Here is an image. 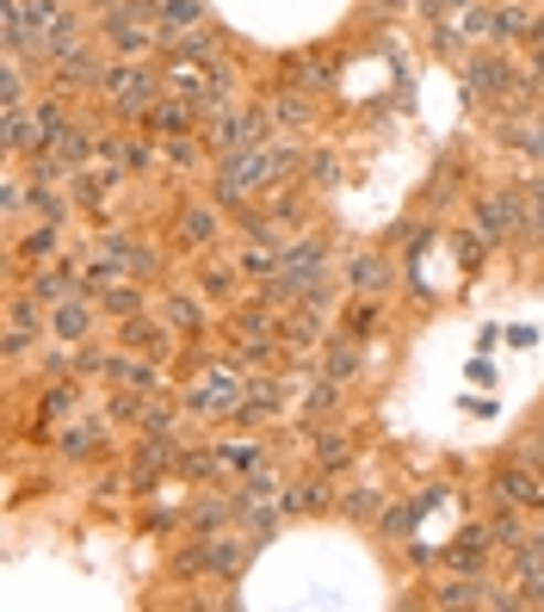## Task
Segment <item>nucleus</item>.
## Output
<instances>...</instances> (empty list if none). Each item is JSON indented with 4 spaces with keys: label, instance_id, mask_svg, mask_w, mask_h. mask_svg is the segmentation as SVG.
<instances>
[{
    "label": "nucleus",
    "instance_id": "f257e3e1",
    "mask_svg": "<svg viewBox=\"0 0 544 612\" xmlns=\"http://www.w3.org/2000/svg\"><path fill=\"white\" fill-rule=\"evenodd\" d=\"M273 180H279V168H273L266 149H235V155H223V168H217V204L248 211V198L260 186H273Z\"/></svg>",
    "mask_w": 544,
    "mask_h": 612
},
{
    "label": "nucleus",
    "instance_id": "f03ea898",
    "mask_svg": "<svg viewBox=\"0 0 544 612\" xmlns=\"http://www.w3.org/2000/svg\"><path fill=\"white\" fill-rule=\"evenodd\" d=\"M106 94H111V106H118V118H142V125H149V111L161 106V80L149 75V68L125 63L106 75Z\"/></svg>",
    "mask_w": 544,
    "mask_h": 612
},
{
    "label": "nucleus",
    "instance_id": "7ed1b4c3",
    "mask_svg": "<svg viewBox=\"0 0 544 612\" xmlns=\"http://www.w3.org/2000/svg\"><path fill=\"white\" fill-rule=\"evenodd\" d=\"M465 87L470 99H513V87H520V75H513L508 56H489V50H477V56H465Z\"/></svg>",
    "mask_w": 544,
    "mask_h": 612
},
{
    "label": "nucleus",
    "instance_id": "20e7f679",
    "mask_svg": "<svg viewBox=\"0 0 544 612\" xmlns=\"http://www.w3.org/2000/svg\"><path fill=\"white\" fill-rule=\"evenodd\" d=\"M495 488H501V502H513V507H538V514H544V476L532 471V464H508V471L495 476Z\"/></svg>",
    "mask_w": 544,
    "mask_h": 612
},
{
    "label": "nucleus",
    "instance_id": "39448f33",
    "mask_svg": "<svg viewBox=\"0 0 544 612\" xmlns=\"http://www.w3.org/2000/svg\"><path fill=\"white\" fill-rule=\"evenodd\" d=\"M520 223V198L513 192H495V198H477V229L489 236V248L495 241H508V229Z\"/></svg>",
    "mask_w": 544,
    "mask_h": 612
},
{
    "label": "nucleus",
    "instance_id": "423d86ee",
    "mask_svg": "<svg viewBox=\"0 0 544 612\" xmlns=\"http://www.w3.org/2000/svg\"><path fill=\"white\" fill-rule=\"evenodd\" d=\"M50 334L56 341H87L94 334V298H68L50 310Z\"/></svg>",
    "mask_w": 544,
    "mask_h": 612
},
{
    "label": "nucleus",
    "instance_id": "0eeeda50",
    "mask_svg": "<svg viewBox=\"0 0 544 612\" xmlns=\"http://www.w3.org/2000/svg\"><path fill=\"white\" fill-rule=\"evenodd\" d=\"M125 346H130V353H149V359H168L173 334L161 329V322H149V315H130V322H125Z\"/></svg>",
    "mask_w": 544,
    "mask_h": 612
},
{
    "label": "nucleus",
    "instance_id": "6e6552de",
    "mask_svg": "<svg viewBox=\"0 0 544 612\" xmlns=\"http://www.w3.org/2000/svg\"><path fill=\"white\" fill-rule=\"evenodd\" d=\"M25 291H32V298L44 303V310H56V303H68V298H87L75 272H38V279L25 284Z\"/></svg>",
    "mask_w": 544,
    "mask_h": 612
},
{
    "label": "nucleus",
    "instance_id": "1a4fd4ad",
    "mask_svg": "<svg viewBox=\"0 0 544 612\" xmlns=\"http://www.w3.org/2000/svg\"><path fill=\"white\" fill-rule=\"evenodd\" d=\"M359 372V341L353 334H334V341L322 346V377H334V384H346V377Z\"/></svg>",
    "mask_w": 544,
    "mask_h": 612
},
{
    "label": "nucleus",
    "instance_id": "9d476101",
    "mask_svg": "<svg viewBox=\"0 0 544 612\" xmlns=\"http://www.w3.org/2000/svg\"><path fill=\"white\" fill-rule=\"evenodd\" d=\"M439 606H501V594H489V581L477 576H458L439 588Z\"/></svg>",
    "mask_w": 544,
    "mask_h": 612
},
{
    "label": "nucleus",
    "instance_id": "9b49d317",
    "mask_svg": "<svg viewBox=\"0 0 544 612\" xmlns=\"http://www.w3.org/2000/svg\"><path fill=\"white\" fill-rule=\"evenodd\" d=\"M94 149H99V137H94V130H81V125H68L63 137L50 142V155L63 161V168H87V155H94Z\"/></svg>",
    "mask_w": 544,
    "mask_h": 612
},
{
    "label": "nucleus",
    "instance_id": "f8f14e48",
    "mask_svg": "<svg viewBox=\"0 0 544 612\" xmlns=\"http://www.w3.org/2000/svg\"><path fill=\"white\" fill-rule=\"evenodd\" d=\"M156 25H161V37H173V32H199V25H204V0H168Z\"/></svg>",
    "mask_w": 544,
    "mask_h": 612
},
{
    "label": "nucleus",
    "instance_id": "ddd939ff",
    "mask_svg": "<svg viewBox=\"0 0 544 612\" xmlns=\"http://www.w3.org/2000/svg\"><path fill=\"white\" fill-rule=\"evenodd\" d=\"M99 310H106V315H118V322L142 315V291H137V279H118V284H106V291H99Z\"/></svg>",
    "mask_w": 544,
    "mask_h": 612
},
{
    "label": "nucleus",
    "instance_id": "4468645a",
    "mask_svg": "<svg viewBox=\"0 0 544 612\" xmlns=\"http://www.w3.org/2000/svg\"><path fill=\"white\" fill-rule=\"evenodd\" d=\"M56 75H63V80H75V87H99V80H106L111 68L99 63L94 50H75V56H68V63H56Z\"/></svg>",
    "mask_w": 544,
    "mask_h": 612
},
{
    "label": "nucleus",
    "instance_id": "2eb2a0df",
    "mask_svg": "<svg viewBox=\"0 0 544 612\" xmlns=\"http://www.w3.org/2000/svg\"><path fill=\"white\" fill-rule=\"evenodd\" d=\"M346 284H353V291H384L390 267H384V260H372V254H359L353 267H346Z\"/></svg>",
    "mask_w": 544,
    "mask_h": 612
},
{
    "label": "nucleus",
    "instance_id": "dca6fc26",
    "mask_svg": "<svg viewBox=\"0 0 544 612\" xmlns=\"http://www.w3.org/2000/svg\"><path fill=\"white\" fill-rule=\"evenodd\" d=\"M56 248H63V236H56V223H44V217H38L32 236L19 241V254H25V260H56Z\"/></svg>",
    "mask_w": 544,
    "mask_h": 612
},
{
    "label": "nucleus",
    "instance_id": "f3484780",
    "mask_svg": "<svg viewBox=\"0 0 544 612\" xmlns=\"http://www.w3.org/2000/svg\"><path fill=\"white\" fill-rule=\"evenodd\" d=\"M111 377H118V384H125V390H149L156 396V365H142V359H111Z\"/></svg>",
    "mask_w": 544,
    "mask_h": 612
},
{
    "label": "nucleus",
    "instance_id": "a211bd4d",
    "mask_svg": "<svg viewBox=\"0 0 544 612\" xmlns=\"http://www.w3.org/2000/svg\"><path fill=\"white\" fill-rule=\"evenodd\" d=\"M242 563H248V545H242V538H217V533H211V569H217V576H235Z\"/></svg>",
    "mask_w": 544,
    "mask_h": 612
},
{
    "label": "nucleus",
    "instance_id": "6ab92c4d",
    "mask_svg": "<svg viewBox=\"0 0 544 612\" xmlns=\"http://www.w3.org/2000/svg\"><path fill=\"white\" fill-rule=\"evenodd\" d=\"M346 458H353V440H346V433H322V440H316V464H322V476H334Z\"/></svg>",
    "mask_w": 544,
    "mask_h": 612
},
{
    "label": "nucleus",
    "instance_id": "aec40b11",
    "mask_svg": "<svg viewBox=\"0 0 544 612\" xmlns=\"http://www.w3.org/2000/svg\"><path fill=\"white\" fill-rule=\"evenodd\" d=\"M0 106H25V56L0 63Z\"/></svg>",
    "mask_w": 544,
    "mask_h": 612
},
{
    "label": "nucleus",
    "instance_id": "412c9836",
    "mask_svg": "<svg viewBox=\"0 0 544 612\" xmlns=\"http://www.w3.org/2000/svg\"><path fill=\"white\" fill-rule=\"evenodd\" d=\"M279 507H285V514H310V507H328V483H297V488H285Z\"/></svg>",
    "mask_w": 544,
    "mask_h": 612
},
{
    "label": "nucleus",
    "instance_id": "4be33fe9",
    "mask_svg": "<svg viewBox=\"0 0 544 612\" xmlns=\"http://www.w3.org/2000/svg\"><path fill=\"white\" fill-rule=\"evenodd\" d=\"M63 130H68V111H63V99H38V142L50 149V142L63 137Z\"/></svg>",
    "mask_w": 544,
    "mask_h": 612
},
{
    "label": "nucleus",
    "instance_id": "5701e85b",
    "mask_svg": "<svg viewBox=\"0 0 544 612\" xmlns=\"http://www.w3.org/2000/svg\"><path fill=\"white\" fill-rule=\"evenodd\" d=\"M377 507H384V495H377V488H346V495H341V514L346 519H377Z\"/></svg>",
    "mask_w": 544,
    "mask_h": 612
},
{
    "label": "nucleus",
    "instance_id": "b1692460",
    "mask_svg": "<svg viewBox=\"0 0 544 612\" xmlns=\"http://www.w3.org/2000/svg\"><path fill=\"white\" fill-rule=\"evenodd\" d=\"M32 211H38L44 223H63V217H68V198H63V192H50L44 180H38V186H32Z\"/></svg>",
    "mask_w": 544,
    "mask_h": 612
},
{
    "label": "nucleus",
    "instance_id": "393cba45",
    "mask_svg": "<svg viewBox=\"0 0 544 612\" xmlns=\"http://www.w3.org/2000/svg\"><path fill=\"white\" fill-rule=\"evenodd\" d=\"M180 236H186L192 248H204V241L217 236V217H211V211H186V217H180Z\"/></svg>",
    "mask_w": 544,
    "mask_h": 612
},
{
    "label": "nucleus",
    "instance_id": "a878e982",
    "mask_svg": "<svg viewBox=\"0 0 544 612\" xmlns=\"http://www.w3.org/2000/svg\"><path fill=\"white\" fill-rule=\"evenodd\" d=\"M99 440H106L99 427H68V433H63V458H87V452H99Z\"/></svg>",
    "mask_w": 544,
    "mask_h": 612
},
{
    "label": "nucleus",
    "instance_id": "bb28decb",
    "mask_svg": "<svg viewBox=\"0 0 544 612\" xmlns=\"http://www.w3.org/2000/svg\"><path fill=\"white\" fill-rule=\"evenodd\" d=\"M106 186H111V173L75 168V204H99V198H106Z\"/></svg>",
    "mask_w": 544,
    "mask_h": 612
},
{
    "label": "nucleus",
    "instance_id": "cd10ccee",
    "mask_svg": "<svg viewBox=\"0 0 544 612\" xmlns=\"http://www.w3.org/2000/svg\"><path fill=\"white\" fill-rule=\"evenodd\" d=\"M266 118H273L279 130H303V125H310V106H303V99H279Z\"/></svg>",
    "mask_w": 544,
    "mask_h": 612
},
{
    "label": "nucleus",
    "instance_id": "c85d7f7f",
    "mask_svg": "<svg viewBox=\"0 0 544 612\" xmlns=\"http://www.w3.org/2000/svg\"><path fill=\"white\" fill-rule=\"evenodd\" d=\"M168 322H173V329H192V334H199V329H204V310H199L192 298H168Z\"/></svg>",
    "mask_w": 544,
    "mask_h": 612
},
{
    "label": "nucleus",
    "instance_id": "c756f323",
    "mask_svg": "<svg viewBox=\"0 0 544 612\" xmlns=\"http://www.w3.org/2000/svg\"><path fill=\"white\" fill-rule=\"evenodd\" d=\"M489 533H495V545H520V538H526V533H520V514H513V502L508 507H495V526H489Z\"/></svg>",
    "mask_w": 544,
    "mask_h": 612
},
{
    "label": "nucleus",
    "instance_id": "7c9ffc66",
    "mask_svg": "<svg viewBox=\"0 0 544 612\" xmlns=\"http://www.w3.org/2000/svg\"><path fill=\"white\" fill-rule=\"evenodd\" d=\"M489 545H495V538H482V533H465V545L451 550V563H458V569H477V563H482V550H489Z\"/></svg>",
    "mask_w": 544,
    "mask_h": 612
},
{
    "label": "nucleus",
    "instance_id": "2f4dec72",
    "mask_svg": "<svg viewBox=\"0 0 544 612\" xmlns=\"http://www.w3.org/2000/svg\"><path fill=\"white\" fill-rule=\"evenodd\" d=\"M513 149H520V155H532V161H544V118H532L526 130H513Z\"/></svg>",
    "mask_w": 544,
    "mask_h": 612
},
{
    "label": "nucleus",
    "instance_id": "473e14b6",
    "mask_svg": "<svg viewBox=\"0 0 544 612\" xmlns=\"http://www.w3.org/2000/svg\"><path fill=\"white\" fill-rule=\"evenodd\" d=\"M75 372H111V359H106V353H99V346H81V353H75Z\"/></svg>",
    "mask_w": 544,
    "mask_h": 612
},
{
    "label": "nucleus",
    "instance_id": "72a5a7b5",
    "mask_svg": "<svg viewBox=\"0 0 544 612\" xmlns=\"http://www.w3.org/2000/svg\"><path fill=\"white\" fill-rule=\"evenodd\" d=\"M223 464H242V471H254V464H260V452H254V445H223Z\"/></svg>",
    "mask_w": 544,
    "mask_h": 612
},
{
    "label": "nucleus",
    "instance_id": "f704fd0d",
    "mask_svg": "<svg viewBox=\"0 0 544 612\" xmlns=\"http://www.w3.org/2000/svg\"><path fill=\"white\" fill-rule=\"evenodd\" d=\"M415 0H372V13H408Z\"/></svg>",
    "mask_w": 544,
    "mask_h": 612
},
{
    "label": "nucleus",
    "instance_id": "c9c22d12",
    "mask_svg": "<svg viewBox=\"0 0 544 612\" xmlns=\"http://www.w3.org/2000/svg\"><path fill=\"white\" fill-rule=\"evenodd\" d=\"M538 198H544V180H538Z\"/></svg>",
    "mask_w": 544,
    "mask_h": 612
}]
</instances>
